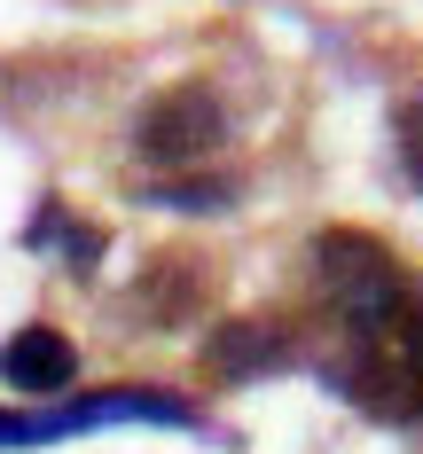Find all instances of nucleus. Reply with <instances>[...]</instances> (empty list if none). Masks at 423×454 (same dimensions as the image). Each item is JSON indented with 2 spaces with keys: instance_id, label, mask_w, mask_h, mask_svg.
Wrapping results in <instances>:
<instances>
[{
  "instance_id": "9",
  "label": "nucleus",
  "mask_w": 423,
  "mask_h": 454,
  "mask_svg": "<svg viewBox=\"0 0 423 454\" xmlns=\"http://www.w3.org/2000/svg\"><path fill=\"white\" fill-rule=\"evenodd\" d=\"M416 431H423V408H416Z\"/></svg>"
},
{
  "instance_id": "1",
  "label": "nucleus",
  "mask_w": 423,
  "mask_h": 454,
  "mask_svg": "<svg viewBox=\"0 0 423 454\" xmlns=\"http://www.w3.org/2000/svg\"><path fill=\"white\" fill-rule=\"evenodd\" d=\"M314 298L337 337H369V329H392L423 306V290L400 274V259L361 235V227H322L314 235Z\"/></svg>"
},
{
  "instance_id": "4",
  "label": "nucleus",
  "mask_w": 423,
  "mask_h": 454,
  "mask_svg": "<svg viewBox=\"0 0 423 454\" xmlns=\"http://www.w3.org/2000/svg\"><path fill=\"white\" fill-rule=\"evenodd\" d=\"M0 384H8V392H24V400H47V408H55V392H71V384H79V345H71L55 321H24V329L0 345Z\"/></svg>"
},
{
  "instance_id": "5",
  "label": "nucleus",
  "mask_w": 423,
  "mask_h": 454,
  "mask_svg": "<svg viewBox=\"0 0 423 454\" xmlns=\"http://www.w3.org/2000/svg\"><path fill=\"white\" fill-rule=\"evenodd\" d=\"M24 243H32V251H47V259L63 251V259H71L79 274H94V267H102V251H110V243H102V227H87L79 212H71V204H63V196H47L40 212H32Z\"/></svg>"
},
{
  "instance_id": "7",
  "label": "nucleus",
  "mask_w": 423,
  "mask_h": 454,
  "mask_svg": "<svg viewBox=\"0 0 423 454\" xmlns=\"http://www.w3.org/2000/svg\"><path fill=\"white\" fill-rule=\"evenodd\" d=\"M196 298H204V274H181V259H157L134 290V306L149 321H181V306H196Z\"/></svg>"
},
{
  "instance_id": "6",
  "label": "nucleus",
  "mask_w": 423,
  "mask_h": 454,
  "mask_svg": "<svg viewBox=\"0 0 423 454\" xmlns=\"http://www.w3.org/2000/svg\"><path fill=\"white\" fill-rule=\"evenodd\" d=\"M141 204H165V212H228L235 181L228 173H173V181H149Z\"/></svg>"
},
{
  "instance_id": "8",
  "label": "nucleus",
  "mask_w": 423,
  "mask_h": 454,
  "mask_svg": "<svg viewBox=\"0 0 423 454\" xmlns=\"http://www.w3.org/2000/svg\"><path fill=\"white\" fill-rule=\"evenodd\" d=\"M392 157H400L408 188L423 196V87H408V94H400V110H392Z\"/></svg>"
},
{
  "instance_id": "3",
  "label": "nucleus",
  "mask_w": 423,
  "mask_h": 454,
  "mask_svg": "<svg viewBox=\"0 0 423 454\" xmlns=\"http://www.w3.org/2000/svg\"><path fill=\"white\" fill-rule=\"evenodd\" d=\"M298 361H306V337L275 314H235L204 337V376L212 384H259V376H282Z\"/></svg>"
},
{
  "instance_id": "2",
  "label": "nucleus",
  "mask_w": 423,
  "mask_h": 454,
  "mask_svg": "<svg viewBox=\"0 0 423 454\" xmlns=\"http://www.w3.org/2000/svg\"><path fill=\"white\" fill-rule=\"evenodd\" d=\"M126 141H134L141 165H157V181L196 173L204 157H220V149H228V102L204 87V79L157 87V94L134 110V134H126Z\"/></svg>"
}]
</instances>
